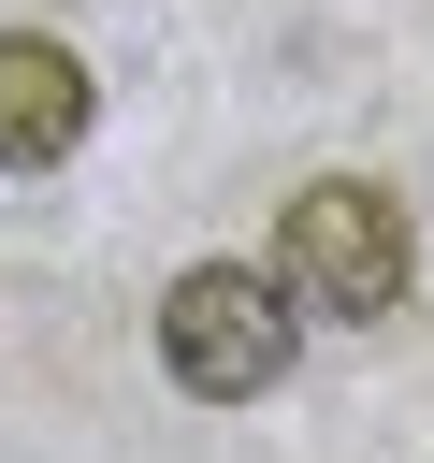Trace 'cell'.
<instances>
[{
	"instance_id": "obj_1",
	"label": "cell",
	"mask_w": 434,
	"mask_h": 463,
	"mask_svg": "<svg viewBox=\"0 0 434 463\" xmlns=\"http://www.w3.org/2000/svg\"><path fill=\"white\" fill-rule=\"evenodd\" d=\"M289 347H304V289L260 275V260H188V275L159 289V362H174V391H203V405H260V391L289 376Z\"/></svg>"
},
{
	"instance_id": "obj_2",
	"label": "cell",
	"mask_w": 434,
	"mask_h": 463,
	"mask_svg": "<svg viewBox=\"0 0 434 463\" xmlns=\"http://www.w3.org/2000/svg\"><path fill=\"white\" fill-rule=\"evenodd\" d=\"M275 275H289L318 318H391L405 275H420L405 203H391L376 174H318V188H289V217H275Z\"/></svg>"
},
{
	"instance_id": "obj_3",
	"label": "cell",
	"mask_w": 434,
	"mask_h": 463,
	"mask_svg": "<svg viewBox=\"0 0 434 463\" xmlns=\"http://www.w3.org/2000/svg\"><path fill=\"white\" fill-rule=\"evenodd\" d=\"M87 58L72 43H43V29H0V174H58L72 145H87Z\"/></svg>"
}]
</instances>
